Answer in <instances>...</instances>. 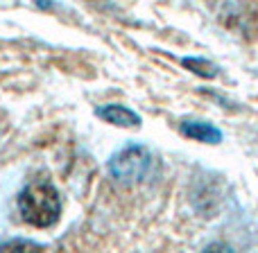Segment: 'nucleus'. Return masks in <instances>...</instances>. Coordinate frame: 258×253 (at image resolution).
<instances>
[{
    "label": "nucleus",
    "instance_id": "423d86ee",
    "mask_svg": "<svg viewBox=\"0 0 258 253\" xmlns=\"http://www.w3.org/2000/svg\"><path fill=\"white\" fill-rule=\"evenodd\" d=\"M3 251H30V249H41V244L30 240H12V242H3L0 244Z\"/></svg>",
    "mask_w": 258,
    "mask_h": 253
},
{
    "label": "nucleus",
    "instance_id": "39448f33",
    "mask_svg": "<svg viewBox=\"0 0 258 253\" xmlns=\"http://www.w3.org/2000/svg\"><path fill=\"white\" fill-rule=\"evenodd\" d=\"M181 63L188 68V70L195 72V75L204 77V79H213V77H218V72H220V68L215 66L213 61L202 59V57H183Z\"/></svg>",
    "mask_w": 258,
    "mask_h": 253
},
{
    "label": "nucleus",
    "instance_id": "20e7f679",
    "mask_svg": "<svg viewBox=\"0 0 258 253\" xmlns=\"http://www.w3.org/2000/svg\"><path fill=\"white\" fill-rule=\"evenodd\" d=\"M181 133L197 142H204V145H218V142H222V131L215 125H211V122H202V120L181 122Z\"/></svg>",
    "mask_w": 258,
    "mask_h": 253
},
{
    "label": "nucleus",
    "instance_id": "f03ea898",
    "mask_svg": "<svg viewBox=\"0 0 258 253\" xmlns=\"http://www.w3.org/2000/svg\"><path fill=\"white\" fill-rule=\"evenodd\" d=\"M150 160V151L145 147L129 145L109 158V174L122 186H134L147 174Z\"/></svg>",
    "mask_w": 258,
    "mask_h": 253
},
{
    "label": "nucleus",
    "instance_id": "7ed1b4c3",
    "mask_svg": "<svg viewBox=\"0 0 258 253\" xmlns=\"http://www.w3.org/2000/svg\"><path fill=\"white\" fill-rule=\"evenodd\" d=\"M95 113H98V118H102L104 122H109L113 127H125V129L141 127V116L136 111H132L129 107H122V104H104Z\"/></svg>",
    "mask_w": 258,
    "mask_h": 253
},
{
    "label": "nucleus",
    "instance_id": "f257e3e1",
    "mask_svg": "<svg viewBox=\"0 0 258 253\" xmlns=\"http://www.w3.org/2000/svg\"><path fill=\"white\" fill-rule=\"evenodd\" d=\"M18 210L23 219L36 228H48L61 217V199L50 181H34L18 195Z\"/></svg>",
    "mask_w": 258,
    "mask_h": 253
}]
</instances>
